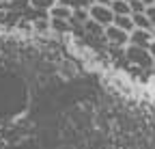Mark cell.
I'll list each match as a JSON object with an SVG mask.
<instances>
[{"label": "cell", "mask_w": 155, "mask_h": 149, "mask_svg": "<svg viewBox=\"0 0 155 149\" xmlns=\"http://www.w3.org/2000/svg\"><path fill=\"white\" fill-rule=\"evenodd\" d=\"M125 59L129 61V65L138 67V69H151V67L155 65L147 48H136V46H127V48H125Z\"/></svg>", "instance_id": "1"}, {"label": "cell", "mask_w": 155, "mask_h": 149, "mask_svg": "<svg viewBox=\"0 0 155 149\" xmlns=\"http://www.w3.org/2000/svg\"><path fill=\"white\" fill-rule=\"evenodd\" d=\"M114 17L116 15L112 13L110 5H91L88 7V20L95 22L97 26H101V28L114 24Z\"/></svg>", "instance_id": "2"}, {"label": "cell", "mask_w": 155, "mask_h": 149, "mask_svg": "<svg viewBox=\"0 0 155 149\" xmlns=\"http://www.w3.org/2000/svg\"><path fill=\"white\" fill-rule=\"evenodd\" d=\"M104 39H106L112 48H127V46H129V32H125V30H121L119 26L110 24V26L104 28Z\"/></svg>", "instance_id": "3"}, {"label": "cell", "mask_w": 155, "mask_h": 149, "mask_svg": "<svg viewBox=\"0 0 155 149\" xmlns=\"http://www.w3.org/2000/svg\"><path fill=\"white\" fill-rule=\"evenodd\" d=\"M151 41H153V32H151V30L134 28V30L129 32V46H136V48H149Z\"/></svg>", "instance_id": "4"}, {"label": "cell", "mask_w": 155, "mask_h": 149, "mask_svg": "<svg viewBox=\"0 0 155 149\" xmlns=\"http://www.w3.org/2000/svg\"><path fill=\"white\" fill-rule=\"evenodd\" d=\"M50 17H54V20H71V15H73V9L71 7H67V5H63V2H56L50 11Z\"/></svg>", "instance_id": "5"}, {"label": "cell", "mask_w": 155, "mask_h": 149, "mask_svg": "<svg viewBox=\"0 0 155 149\" xmlns=\"http://www.w3.org/2000/svg\"><path fill=\"white\" fill-rule=\"evenodd\" d=\"M131 22H134V28H142V30H153V24L149 22L147 13H131Z\"/></svg>", "instance_id": "6"}, {"label": "cell", "mask_w": 155, "mask_h": 149, "mask_svg": "<svg viewBox=\"0 0 155 149\" xmlns=\"http://www.w3.org/2000/svg\"><path fill=\"white\" fill-rule=\"evenodd\" d=\"M110 9L114 15H131L129 11V0H112L110 2Z\"/></svg>", "instance_id": "7"}, {"label": "cell", "mask_w": 155, "mask_h": 149, "mask_svg": "<svg viewBox=\"0 0 155 149\" xmlns=\"http://www.w3.org/2000/svg\"><path fill=\"white\" fill-rule=\"evenodd\" d=\"M56 2H58V0H28V5H30L35 11H39V13H48Z\"/></svg>", "instance_id": "8"}, {"label": "cell", "mask_w": 155, "mask_h": 149, "mask_svg": "<svg viewBox=\"0 0 155 149\" xmlns=\"http://www.w3.org/2000/svg\"><path fill=\"white\" fill-rule=\"evenodd\" d=\"M114 26H119V28L125 30V32H131V30H134L131 15H116V17H114Z\"/></svg>", "instance_id": "9"}, {"label": "cell", "mask_w": 155, "mask_h": 149, "mask_svg": "<svg viewBox=\"0 0 155 149\" xmlns=\"http://www.w3.org/2000/svg\"><path fill=\"white\" fill-rule=\"evenodd\" d=\"M50 30H56V32H67L71 30L69 22L67 20H54V17H50Z\"/></svg>", "instance_id": "10"}, {"label": "cell", "mask_w": 155, "mask_h": 149, "mask_svg": "<svg viewBox=\"0 0 155 149\" xmlns=\"http://www.w3.org/2000/svg\"><path fill=\"white\" fill-rule=\"evenodd\" d=\"M71 20L78 22V24H86L88 22V9H73Z\"/></svg>", "instance_id": "11"}, {"label": "cell", "mask_w": 155, "mask_h": 149, "mask_svg": "<svg viewBox=\"0 0 155 149\" xmlns=\"http://www.w3.org/2000/svg\"><path fill=\"white\" fill-rule=\"evenodd\" d=\"M58 2H63L71 9H88L91 7V0H58Z\"/></svg>", "instance_id": "12"}, {"label": "cell", "mask_w": 155, "mask_h": 149, "mask_svg": "<svg viewBox=\"0 0 155 149\" xmlns=\"http://www.w3.org/2000/svg\"><path fill=\"white\" fill-rule=\"evenodd\" d=\"M32 28L39 30V32H48L50 30V17H48V20H35L32 22Z\"/></svg>", "instance_id": "13"}, {"label": "cell", "mask_w": 155, "mask_h": 149, "mask_svg": "<svg viewBox=\"0 0 155 149\" xmlns=\"http://www.w3.org/2000/svg\"><path fill=\"white\" fill-rule=\"evenodd\" d=\"M129 11H131V13H144L147 7L140 2V0H129Z\"/></svg>", "instance_id": "14"}, {"label": "cell", "mask_w": 155, "mask_h": 149, "mask_svg": "<svg viewBox=\"0 0 155 149\" xmlns=\"http://www.w3.org/2000/svg\"><path fill=\"white\" fill-rule=\"evenodd\" d=\"M144 13H147V17H149V22L153 24V28H155V5H153V7H147Z\"/></svg>", "instance_id": "15"}, {"label": "cell", "mask_w": 155, "mask_h": 149, "mask_svg": "<svg viewBox=\"0 0 155 149\" xmlns=\"http://www.w3.org/2000/svg\"><path fill=\"white\" fill-rule=\"evenodd\" d=\"M147 50H149V54H151V59H153V63H155V41H151Z\"/></svg>", "instance_id": "16"}, {"label": "cell", "mask_w": 155, "mask_h": 149, "mask_svg": "<svg viewBox=\"0 0 155 149\" xmlns=\"http://www.w3.org/2000/svg\"><path fill=\"white\" fill-rule=\"evenodd\" d=\"M112 0H91V5H110Z\"/></svg>", "instance_id": "17"}, {"label": "cell", "mask_w": 155, "mask_h": 149, "mask_svg": "<svg viewBox=\"0 0 155 149\" xmlns=\"http://www.w3.org/2000/svg\"><path fill=\"white\" fill-rule=\"evenodd\" d=\"M140 2H142L144 7H153V5H155V0H140Z\"/></svg>", "instance_id": "18"}, {"label": "cell", "mask_w": 155, "mask_h": 149, "mask_svg": "<svg viewBox=\"0 0 155 149\" xmlns=\"http://www.w3.org/2000/svg\"><path fill=\"white\" fill-rule=\"evenodd\" d=\"M151 32H153V41H155V28H153V30H151Z\"/></svg>", "instance_id": "19"}, {"label": "cell", "mask_w": 155, "mask_h": 149, "mask_svg": "<svg viewBox=\"0 0 155 149\" xmlns=\"http://www.w3.org/2000/svg\"><path fill=\"white\" fill-rule=\"evenodd\" d=\"M11 2H17V0H11Z\"/></svg>", "instance_id": "20"}]
</instances>
